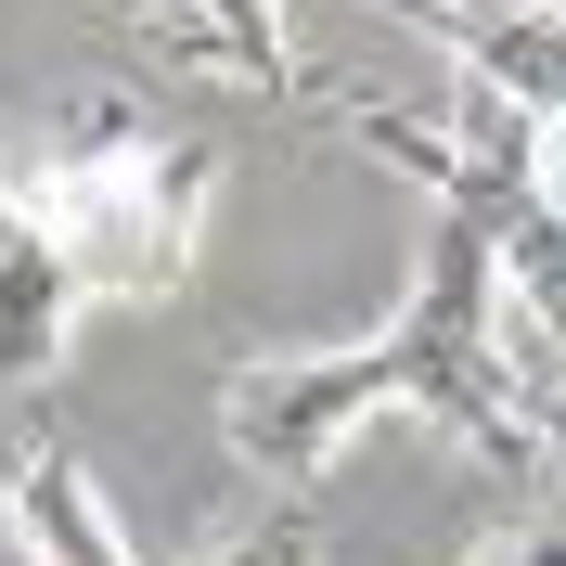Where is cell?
Masks as SVG:
<instances>
[{"label": "cell", "mask_w": 566, "mask_h": 566, "mask_svg": "<svg viewBox=\"0 0 566 566\" xmlns=\"http://www.w3.org/2000/svg\"><path fill=\"white\" fill-rule=\"evenodd\" d=\"M219 566H322V515H310V502H283V515L232 528V554H219Z\"/></svg>", "instance_id": "obj_8"}, {"label": "cell", "mask_w": 566, "mask_h": 566, "mask_svg": "<svg viewBox=\"0 0 566 566\" xmlns=\"http://www.w3.org/2000/svg\"><path fill=\"white\" fill-rule=\"evenodd\" d=\"M451 65H476V77H502L515 104L554 129L566 116V0H541V13H515V27H451Z\"/></svg>", "instance_id": "obj_7"}, {"label": "cell", "mask_w": 566, "mask_h": 566, "mask_svg": "<svg viewBox=\"0 0 566 566\" xmlns=\"http://www.w3.org/2000/svg\"><path fill=\"white\" fill-rule=\"evenodd\" d=\"M463 566H566V515H554V528H502V541H476Z\"/></svg>", "instance_id": "obj_9"}, {"label": "cell", "mask_w": 566, "mask_h": 566, "mask_svg": "<svg viewBox=\"0 0 566 566\" xmlns=\"http://www.w3.org/2000/svg\"><path fill=\"white\" fill-rule=\"evenodd\" d=\"M27 207H39V232L65 245L77 296H180L193 258H207L219 155L180 142V129H155V116H129L116 91H91V104L27 155Z\"/></svg>", "instance_id": "obj_1"}, {"label": "cell", "mask_w": 566, "mask_h": 566, "mask_svg": "<svg viewBox=\"0 0 566 566\" xmlns=\"http://www.w3.org/2000/svg\"><path fill=\"white\" fill-rule=\"evenodd\" d=\"M65 322H77V271H65V245L39 232L27 168H0V387H39V374L65 360Z\"/></svg>", "instance_id": "obj_4"}, {"label": "cell", "mask_w": 566, "mask_h": 566, "mask_svg": "<svg viewBox=\"0 0 566 566\" xmlns=\"http://www.w3.org/2000/svg\"><path fill=\"white\" fill-rule=\"evenodd\" d=\"M374 412H399V374H387L374 335H360V348H271V360H232V374H219V438H232V463H258L283 490H310Z\"/></svg>", "instance_id": "obj_3"}, {"label": "cell", "mask_w": 566, "mask_h": 566, "mask_svg": "<svg viewBox=\"0 0 566 566\" xmlns=\"http://www.w3.org/2000/svg\"><path fill=\"white\" fill-rule=\"evenodd\" d=\"M515 13H541V0H424V27L451 39V27H515Z\"/></svg>", "instance_id": "obj_10"}, {"label": "cell", "mask_w": 566, "mask_h": 566, "mask_svg": "<svg viewBox=\"0 0 566 566\" xmlns=\"http://www.w3.org/2000/svg\"><path fill=\"white\" fill-rule=\"evenodd\" d=\"M541 207L566 219V116H554V129H541Z\"/></svg>", "instance_id": "obj_11"}, {"label": "cell", "mask_w": 566, "mask_h": 566, "mask_svg": "<svg viewBox=\"0 0 566 566\" xmlns=\"http://www.w3.org/2000/svg\"><path fill=\"white\" fill-rule=\"evenodd\" d=\"M0 515H13V554H27V566H142L129 528L104 515V490H91V463H77L65 438H27V451H13Z\"/></svg>", "instance_id": "obj_5"}, {"label": "cell", "mask_w": 566, "mask_h": 566, "mask_svg": "<svg viewBox=\"0 0 566 566\" xmlns=\"http://www.w3.org/2000/svg\"><path fill=\"white\" fill-rule=\"evenodd\" d=\"M142 13H155V39L193 77H232L258 104H310V65L283 39V0H142Z\"/></svg>", "instance_id": "obj_6"}, {"label": "cell", "mask_w": 566, "mask_h": 566, "mask_svg": "<svg viewBox=\"0 0 566 566\" xmlns=\"http://www.w3.org/2000/svg\"><path fill=\"white\" fill-rule=\"evenodd\" d=\"M502 232L515 219H490V207H438L424 283L399 296V322L374 348L399 374V412H438V438H463L490 476H528L541 424L515 399V374H502Z\"/></svg>", "instance_id": "obj_2"}]
</instances>
